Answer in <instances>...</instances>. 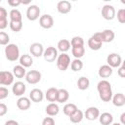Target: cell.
<instances>
[{
    "mask_svg": "<svg viewBox=\"0 0 125 125\" xmlns=\"http://www.w3.org/2000/svg\"><path fill=\"white\" fill-rule=\"evenodd\" d=\"M97 90L99 93V97L103 102H110L112 98V89H111V84L105 80L103 79L101 80L98 85H97Z\"/></svg>",
    "mask_w": 125,
    "mask_h": 125,
    "instance_id": "cell-1",
    "label": "cell"
},
{
    "mask_svg": "<svg viewBox=\"0 0 125 125\" xmlns=\"http://www.w3.org/2000/svg\"><path fill=\"white\" fill-rule=\"evenodd\" d=\"M5 57L10 62H16L20 59V49L16 44L9 43L5 47Z\"/></svg>",
    "mask_w": 125,
    "mask_h": 125,
    "instance_id": "cell-2",
    "label": "cell"
},
{
    "mask_svg": "<svg viewBox=\"0 0 125 125\" xmlns=\"http://www.w3.org/2000/svg\"><path fill=\"white\" fill-rule=\"evenodd\" d=\"M70 57L69 55H67L66 53H62L61 55L58 56L57 60H56V63H57V67L59 70L64 71L68 68V66L70 65Z\"/></svg>",
    "mask_w": 125,
    "mask_h": 125,
    "instance_id": "cell-3",
    "label": "cell"
},
{
    "mask_svg": "<svg viewBox=\"0 0 125 125\" xmlns=\"http://www.w3.org/2000/svg\"><path fill=\"white\" fill-rule=\"evenodd\" d=\"M103 46V42L101 40V37H100V33L99 32H96L94 33L89 39H88V47L93 50V51H98L102 48Z\"/></svg>",
    "mask_w": 125,
    "mask_h": 125,
    "instance_id": "cell-4",
    "label": "cell"
},
{
    "mask_svg": "<svg viewBox=\"0 0 125 125\" xmlns=\"http://www.w3.org/2000/svg\"><path fill=\"white\" fill-rule=\"evenodd\" d=\"M59 54H58V50L57 48L53 47V46H50V47H47L46 49H44V52H43V58L44 60L47 62H53L57 60Z\"/></svg>",
    "mask_w": 125,
    "mask_h": 125,
    "instance_id": "cell-5",
    "label": "cell"
},
{
    "mask_svg": "<svg viewBox=\"0 0 125 125\" xmlns=\"http://www.w3.org/2000/svg\"><path fill=\"white\" fill-rule=\"evenodd\" d=\"M106 62H107V65H109L111 68H113V67L118 68L122 64V58L117 53H111L107 56Z\"/></svg>",
    "mask_w": 125,
    "mask_h": 125,
    "instance_id": "cell-6",
    "label": "cell"
},
{
    "mask_svg": "<svg viewBox=\"0 0 125 125\" xmlns=\"http://www.w3.org/2000/svg\"><path fill=\"white\" fill-rule=\"evenodd\" d=\"M102 17L106 21H112L115 18V9L112 5L106 4L102 8Z\"/></svg>",
    "mask_w": 125,
    "mask_h": 125,
    "instance_id": "cell-7",
    "label": "cell"
},
{
    "mask_svg": "<svg viewBox=\"0 0 125 125\" xmlns=\"http://www.w3.org/2000/svg\"><path fill=\"white\" fill-rule=\"evenodd\" d=\"M39 24L42 28L50 29L54 25V19L49 14H44L39 17Z\"/></svg>",
    "mask_w": 125,
    "mask_h": 125,
    "instance_id": "cell-8",
    "label": "cell"
},
{
    "mask_svg": "<svg viewBox=\"0 0 125 125\" xmlns=\"http://www.w3.org/2000/svg\"><path fill=\"white\" fill-rule=\"evenodd\" d=\"M41 77H42V75H41L40 71H38L36 69L29 70L25 74V80L29 84H37L41 80Z\"/></svg>",
    "mask_w": 125,
    "mask_h": 125,
    "instance_id": "cell-9",
    "label": "cell"
},
{
    "mask_svg": "<svg viewBox=\"0 0 125 125\" xmlns=\"http://www.w3.org/2000/svg\"><path fill=\"white\" fill-rule=\"evenodd\" d=\"M40 12H41V10L37 5H30L26 10V18L29 21H34L39 18Z\"/></svg>",
    "mask_w": 125,
    "mask_h": 125,
    "instance_id": "cell-10",
    "label": "cell"
},
{
    "mask_svg": "<svg viewBox=\"0 0 125 125\" xmlns=\"http://www.w3.org/2000/svg\"><path fill=\"white\" fill-rule=\"evenodd\" d=\"M29 52L30 54L35 57V58H40L43 56V52H44V47L41 43L39 42H35V43H32L30 46H29Z\"/></svg>",
    "mask_w": 125,
    "mask_h": 125,
    "instance_id": "cell-11",
    "label": "cell"
},
{
    "mask_svg": "<svg viewBox=\"0 0 125 125\" xmlns=\"http://www.w3.org/2000/svg\"><path fill=\"white\" fill-rule=\"evenodd\" d=\"M99 116H100V110L96 106H90L84 112V117L90 121H94V120L98 119Z\"/></svg>",
    "mask_w": 125,
    "mask_h": 125,
    "instance_id": "cell-12",
    "label": "cell"
},
{
    "mask_svg": "<svg viewBox=\"0 0 125 125\" xmlns=\"http://www.w3.org/2000/svg\"><path fill=\"white\" fill-rule=\"evenodd\" d=\"M25 90H26V86L21 81H17L12 86L13 94L15 96H18V97H22V95L25 93Z\"/></svg>",
    "mask_w": 125,
    "mask_h": 125,
    "instance_id": "cell-13",
    "label": "cell"
},
{
    "mask_svg": "<svg viewBox=\"0 0 125 125\" xmlns=\"http://www.w3.org/2000/svg\"><path fill=\"white\" fill-rule=\"evenodd\" d=\"M14 82V75L10 71H0V85L9 86Z\"/></svg>",
    "mask_w": 125,
    "mask_h": 125,
    "instance_id": "cell-14",
    "label": "cell"
},
{
    "mask_svg": "<svg viewBox=\"0 0 125 125\" xmlns=\"http://www.w3.org/2000/svg\"><path fill=\"white\" fill-rule=\"evenodd\" d=\"M44 99V93L38 88H34L29 93V100L33 103H40Z\"/></svg>",
    "mask_w": 125,
    "mask_h": 125,
    "instance_id": "cell-15",
    "label": "cell"
},
{
    "mask_svg": "<svg viewBox=\"0 0 125 125\" xmlns=\"http://www.w3.org/2000/svg\"><path fill=\"white\" fill-rule=\"evenodd\" d=\"M71 3L67 0H62V1H59L58 4H57V10L60 14H67L70 12L71 10Z\"/></svg>",
    "mask_w": 125,
    "mask_h": 125,
    "instance_id": "cell-16",
    "label": "cell"
},
{
    "mask_svg": "<svg viewBox=\"0 0 125 125\" xmlns=\"http://www.w3.org/2000/svg\"><path fill=\"white\" fill-rule=\"evenodd\" d=\"M100 37L103 43H109L114 39V32L111 29H104L103 31H100Z\"/></svg>",
    "mask_w": 125,
    "mask_h": 125,
    "instance_id": "cell-17",
    "label": "cell"
},
{
    "mask_svg": "<svg viewBox=\"0 0 125 125\" xmlns=\"http://www.w3.org/2000/svg\"><path fill=\"white\" fill-rule=\"evenodd\" d=\"M31 105V101L27 97H20L17 101V106L21 110H27Z\"/></svg>",
    "mask_w": 125,
    "mask_h": 125,
    "instance_id": "cell-18",
    "label": "cell"
},
{
    "mask_svg": "<svg viewBox=\"0 0 125 125\" xmlns=\"http://www.w3.org/2000/svg\"><path fill=\"white\" fill-rule=\"evenodd\" d=\"M111 101H112L113 105H115L117 107L123 106L125 104V96L122 93H117L115 95H112Z\"/></svg>",
    "mask_w": 125,
    "mask_h": 125,
    "instance_id": "cell-19",
    "label": "cell"
},
{
    "mask_svg": "<svg viewBox=\"0 0 125 125\" xmlns=\"http://www.w3.org/2000/svg\"><path fill=\"white\" fill-rule=\"evenodd\" d=\"M99 121L102 125H111L113 122V116L109 112H103L99 116Z\"/></svg>",
    "mask_w": 125,
    "mask_h": 125,
    "instance_id": "cell-20",
    "label": "cell"
},
{
    "mask_svg": "<svg viewBox=\"0 0 125 125\" xmlns=\"http://www.w3.org/2000/svg\"><path fill=\"white\" fill-rule=\"evenodd\" d=\"M112 68L107 65V64H104L102 65L100 68H99V71H98V74L101 78H108L109 76H111L112 74Z\"/></svg>",
    "mask_w": 125,
    "mask_h": 125,
    "instance_id": "cell-21",
    "label": "cell"
},
{
    "mask_svg": "<svg viewBox=\"0 0 125 125\" xmlns=\"http://www.w3.org/2000/svg\"><path fill=\"white\" fill-rule=\"evenodd\" d=\"M57 96H58V89L55 87L49 88L46 93H45V98L48 102L50 103H55L57 102Z\"/></svg>",
    "mask_w": 125,
    "mask_h": 125,
    "instance_id": "cell-22",
    "label": "cell"
},
{
    "mask_svg": "<svg viewBox=\"0 0 125 125\" xmlns=\"http://www.w3.org/2000/svg\"><path fill=\"white\" fill-rule=\"evenodd\" d=\"M20 64L21 66H23L24 68L26 67H30L33 63V59L30 55H27V54H24V55H21L20 57Z\"/></svg>",
    "mask_w": 125,
    "mask_h": 125,
    "instance_id": "cell-23",
    "label": "cell"
},
{
    "mask_svg": "<svg viewBox=\"0 0 125 125\" xmlns=\"http://www.w3.org/2000/svg\"><path fill=\"white\" fill-rule=\"evenodd\" d=\"M69 99V93L66 89H58V96H57V102L60 104L67 102Z\"/></svg>",
    "mask_w": 125,
    "mask_h": 125,
    "instance_id": "cell-24",
    "label": "cell"
},
{
    "mask_svg": "<svg viewBox=\"0 0 125 125\" xmlns=\"http://www.w3.org/2000/svg\"><path fill=\"white\" fill-rule=\"evenodd\" d=\"M45 111H46V113L49 115V116H56L58 113H59V111H60V107H59V105L56 104V103H50L47 106H46V108H45Z\"/></svg>",
    "mask_w": 125,
    "mask_h": 125,
    "instance_id": "cell-25",
    "label": "cell"
},
{
    "mask_svg": "<svg viewBox=\"0 0 125 125\" xmlns=\"http://www.w3.org/2000/svg\"><path fill=\"white\" fill-rule=\"evenodd\" d=\"M57 50L61 51L62 53H66L70 49V41L67 39H61L57 44Z\"/></svg>",
    "mask_w": 125,
    "mask_h": 125,
    "instance_id": "cell-26",
    "label": "cell"
},
{
    "mask_svg": "<svg viewBox=\"0 0 125 125\" xmlns=\"http://www.w3.org/2000/svg\"><path fill=\"white\" fill-rule=\"evenodd\" d=\"M13 75L14 77H17V78H22V77H25V74H26V70L23 66H21V64H18V65H15L14 68H13Z\"/></svg>",
    "mask_w": 125,
    "mask_h": 125,
    "instance_id": "cell-27",
    "label": "cell"
},
{
    "mask_svg": "<svg viewBox=\"0 0 125 125\" xmlns=\"http://www.w3.org/2000/svg\"><path fill=\"white\" fill-rule=\"evenodd\" d=\"M90 86V80L85 77V76H81L78 78L77 80V87L79 90L81 91H84V90H87Z\"/></svg>",
    "mask_w": 125,
    "mask_h": 125,
    "instance_id": "cell-28",
    "label": "cell"
},
{
    "mask_svg": "<svg viewBox=\"0 0 125 125\" xmlns=\"http://www.w3.org/2000/svg\"><path fill=\"white\" fill-rule=\"evenodd\" d=\"M10 21H22L21 13L18 9H12L9 13Z\"/></svg>",
    "mask_w": 125,
    "mask_h": 125,
    "instance_id": "cell-29",
    "label": "cell"
},
{
    "mask_svg": "<svg viewBox=\"0 0 125 125\" xmlns=\"http://www.w3.org/2000/svg\"><path fill=\"white\" fill-rule=\"evenodd\" d=\"M68 117L72 123H80L82 121V119L84 118V112L80 109H77L73 114H71Z\"/></svg>",
    "mask_w": 125,
    "mask_h": 125,
    "instance_id": "cell-30",
    "label": "cell"
},
{
    "mask_svg": "<svg viewBox=\"0 0 125 125\" xmlns=\"http://www.w3.org/2000/svg\"><path fill=\"white\" fill-rule=\"evenodd\" d=\"M77 106L75 104H72V103H68L66 104H64L63 108H62V111L63 113L66 115V116H70L71 114H73L76 110H77Z\"/></svg>",
    "mask_w": 125,
    "mask_h": 125,
    "instance_id": "cell-31",
    "label": "cell"
},
{
    "mask_svg": "<svg viewBox=\"0 0 125 125\" xmlns=\"http://www.w3.org/2000/svg\"><path fill=\"white\" fill-rule=\"evenodd\" d=\"M71 53H72V55L75 59H80L85 54V48H84V46H82V47H72L71 48Z\"/></svg>",
    "mask_w": 125,
    "mask_h": 125,
    "instance_id": "cell-32",
    "label": "cell"
},
{
    "mask_svg": "<svg viewBox=\"0 0 125 125\" xmlns=\"http://www.w3.org/2000/svg\"><path fill=\"white\" fill-rule=\"evenodd\" d=\"M70 68L72 71H80L83 68V62L80 59H74L70 62Z\"/></svg>",
    "mask_w": 125,
    "mask_h": 125,
    "instance_id": "cell-33",
    "label": "cell"
},
{
    "mask_svg": "<svg viewBox=\"0 0 125 125\" xmlns=\"http://www.w3.org/2000/svg\"><path fill=\"white\" fill-rule=\"evenodd\" d=\"M70 46L72 47H82L84 46V39L81 36H74L70 40Z\"/></svg>",
    "mask_w": 125,
    "mask_h": 125,
    "instance_id": "cell-34",
    "label": "cell"
},
{
    "mask_svg": "<svg viewBox=\"0 0 125 125\" xmlns=\"http://www.w3.org/2000/svg\"><path fill=\"white\" fill-rule=\"evenodd\" d=\"M9 26H10L12 31L19 32L22 28V21H10L9 22Z\"/></svg>",
    "mask_w": 125,
    "mask_h": 125,
    "instance_id": "cell-35",
    "label": "cell"
},
{
    "mask_svg": "<svg viewBox=\"0 0 125 125\" xmlns=\"http://www.w3.org/2000/svg\"><path fill=\"white\" fill-rule=\"evenodd\" d=\"M10 42V36L4 31H0V45L7 46Z\"/></svg>",
    "mask_w": 125,
    "mask_h": 125,
    "instance_id": "cell-36",
    "label": "cell"
},
{
    "mask_svg": "<svg viewBox=\"0 0 125 125\" xmlns=\"http://www.w3.org/2000/svg\"><path fill=\"white\" fill-rule=\"evenodd\" d=\"M117 21L120 23H124L125 22V9H119L117 11Z\"/></svg>",
    "mask_w": 125,
    "mask_h": 125,
    "instance_id": "cell-37",
    "label": "cell"
},
{
    "mask_svg": "<svg viewBox=\"0 0 125 125\" xmlns=\"http://www.w3.org/2000/svg\"><path fill=\"white\" fill-rule=\"evenodd\" d=\"M9 95V90L6 88V87H3L1 86L0 87V100H4L8 97Z\"/></svg>",
    "mask_w": 125,
    "mask_h": 125,
    "instance_id": "cell-38",
    "label": "cell"
},
{
    "mask_svg": "<svg viewBox=\"0 0 125 125\" xmlns=\"http://www.w3.org/2000/svg\"><path fill=\"white\" fill-rule=\"evenodd\" d=\"M42 125H56L55 120L53 117L49 116V117H45L42 121Z\"/></svg>",
    "mask_w": 125,
    "mask_h": 125,
    "instance_id": "cell-39",
    "label": "cell"
},
{
    "mask_svg": "<svg viewBox=\"0 0 125 125\" xmlns=\"http://www.w3.org/2000/svg\"><path fill=\"white\" fill-rule=\"evenodd\" d=\"M117 74H118V76H119V77H121V78H124V77H125V66H124L123 62H122V64L118 67Z\"/></svg>",
    "mask_w": 125,
    "mask_h": 125,
    "instance_id": "cell-40",
    "label": "cell"
},
{
    "mask_svg": "<svg viewBox=\"0 0 125 125\" xmlns=\"http://www.w3.org/2000/svg\"><path fill=\"white\" fill-rule=\"evenodd\" d=\"M8 111V107L5 104L3 103H0V117L1 116H4Z\"/></svg>",
    "mask_w": 125,
    "mask_h": 125,
    "instance_id": "cell-41",
    "label": "cell"
},
{
    "mask_svg": "<svg viewBox=\"0 0 125 125\" xmlns=\"http://www.w3.org/2000/svg\"><path fill=\"white\" fill-rule=\"evenodd\" d=\"M21 4V0H8V5L13 8L18 7Z\"/></svg>",
    "mask_w": 125,
    "mask_h": 125,
    "instance_id": "cell-42",
    "label": "cell"
},
{
    "mask_svg": "<svg viewBox=\"0 0 125 125\" xmlns=\"http://www.w3.org/2000/svg\"><path fill=\"white\" fill-rule=\"evenodd\" d=\"M7 17H8V12L6 11V9L3 7H0V20L7 19Z\"/></svg>",
    "mask_w": 125,
    "mask_h": 125,
    "instance_id": "cell-43",
    "label": "cell"
},
{
    "mask_svg": "<svg viewBox=\"0 0 125 125\" xmlns=\"http://www.w3.org/2000/svg\"><path fill=\"white\" fill-rule=\"evenodd\" d=\"M7 26H8V20L7 19L0 20V29H5Z\"/></svg>",
    "mask_w": 125,
    "mask_h": 125,
    "instance_id": "cell-44",
    "label": "cell"
},
{
    "mask_svg": "<svg viewBox=\"0 0 125 125\" xmlns=\"http://www.w3.org/2000/svg\"><path fill=\"white\" fill-rule=\"evenodd\" d=\"M4 125H20V124H19V122H18V121L13 120V119H10V120H7V121L5 122V124H4Z\"/></svg>",
    "mask_w": 125,
    "mask_h": 125,
    "instance_id": "cell-45",
    "label": "cell"
},
{
    "mask_svg": "<svg viewBox=\"0 0 125 125\" xmlns=\"http://www.w3.org/2000/svg\"><path fill=\"white\" fill-rule=\"evenodd\" d=\"M124 117H125V112H123V113L121 114V116H120V119H121V123H120V124H122V125H124V124H125Z\"/></svg>",
    "mask_w": 125,
    "mask_h": 125,
    "instance_id": "cell-46",
    "label": "cell"
},
{
    "mask_svg": "<svg viewBox=\"0 0 125 125\" xmlns=\"http://www.w3.org/2000/svg\"><path fill=\"white\" fill-rule=\"evenodd\" d=\"M111 125H122V124H120L119 122H116V123H112Z\"/></svg>",
    "mask_w": 125,
    "mask_h": 125,
    "instance_id": "cell-47",
    "label": "cell"
},
{
    "mask_svg": "<svg viewBox=\"0 0 125 125\" xmlns=\"http://www.w3.org/2000/svg\"><path fill=\"white\" fill-rule=\"evenodd\" d=\"M27 125H28V124H27Z\"/></svg>",
    "mask_w": 125,
    "mask_h": 125,
    "instance_id": "cell-48",
    "label": "cell"
}]
</instances>
